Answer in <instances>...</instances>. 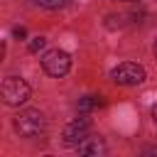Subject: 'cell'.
<instances>
[{"instance_id":"obj_1","label":"cell","mask_w":157,"mask_h":157,"mask_svg":"<svg viewBox=\"0 0 157 157\" xmlns=\"http://www.w3.org/2000/svg\"><path fill=\"white\" fill-rule=\"evenodd\" d=\"M15 130L27 140H37L47 132V120L39 110H22L15 115Z\"/></svg>"},{"instance_id":"obj_2","label":"cell","mask_w":157,"mask_h":157,"mask_svg":"<svg viewBox=\"0 0 157 157\" xmlns=\"http://www.w3.org/2000/svg\"><path fill=\"white\" fill-rule=\"evenodd\" d=\"M42 69H44L49 76L61 78V76H66L69 69H71V56H69L64 49H49V52L42 56Z\"/></svg>"},{"instance_id":"obj_3","label":"cell","mask_w":157,"mask_h":157,"mask_svg":"<svg viewBox=\"0 0 157 157\" xmlns=\"http://www.w3.org/2000/svg\"><path fill=\"white\" fill-rule=\"evenodd\" d=\"M0 93H2V101L7 105H22V103L29 101V86L22 78H17V76H7L2 81Z\"/></svg>"},{"instance_id":"obj_4","label":"cell","mask_w":157,"mask_h":157,"mask_svg":"<svg viewBox=\"0 0 157 157\" xmlns=\"http://www.w3.org/2000/svg\"><path fill=\"white\" fill-rule=\"evenodd\" d=\"M110 78L118 83V86H137L145 81V69L140 64H132V61H125V64H118L113 71H110Z\"/></svg>"},{"instance_id":"obj_5","label":"cell","mask_w":157,"mask_h":157,"mask_svg":"<svg viewBox=\"0 0 157 157\" xmlns=\"http://www.w3.org/2000/svg\"><path fill=\"white\" fill-rule=\"evenodd\" d=\"M88 128H91L88 118H86V115H81V118L71 120V123L64 128L61 137H64V142H66V145H71V147H78V145H81V142L88 137Z\"/></svg>"},{"instance_id":"obj_6","label":"cell","mask_w":157,"mask_h":157,"mask_svg":"<svg viewBox=\"0 0 157 157\" xmlns=\"http://www.w3.org/2000/svg\"><path fill=\"white\" fill-rule=\"evenodd\" d=\"M76 150H78V155H96L98 157V155H105V142L101 137H86Z\"/></svg>"},{"instance_id":"obj_7","label":"cell","mask_w":157,"mask_h":157,"mask_svg":"<svg viewBox=\"0 0 157 157\" xmlns=\"http://www.w3.org/2000/svg\"><path fill=\"white\" fill-rule=\"evenodd\" d=\"M101 105H103V98H101V96H86V98H81V103H78L81 110H91V108H101Z\"/></svg>"},{"instance_id":"obj_8","label":"cell","mask_w":157,"mask_h":157,"mask_svg":"<svg viewBox=\"0 0 157 157\" xmlns=\"http://www.w3.org/2000/svg\"><path fill=\"white\" fill-rule=\"evenodd\" d=\"M39 7H47V10H59V7H64L69 0H34Z\"/></svg>"},{"instance_id":"obj_9","label":"cell","mask_w":157,"mask_h":157,"mask_svg":"<svg viewBox=\"0 0 157 157\" xmlns=\"http://www.w3.org/2000/svg\"><path fill=\"white\" fill-rule=\"evenodd\" d=\"M44 44H47L44 37H34V39L29 42V52H39V49H44Z\"/></svg>"},{"instance_id":"obj_10","label":"cell","mask_w":157,"mask_h":157,"mask_svg":"<svg viewBox=\"0 0 157 157\" xmlns=\"http://www.w3.org/2000/svg\"><path fill=\"white\" fill-rule=\"evenodd\" d=\"M12 34H15L17 39H25V37H27V29H25V27H15V29H12Z\"/></svg>"},{"instance_id":"obj_11","label":"cell","mask_w":157,"mask_h":157,"mask_svg":"<svg viewBox=\"0 0 157 157\" xmlns=\"http://www.w3.org/2000/svg\"><path fill=\"white\" fill-rule=\"evenodd\" d=\"M152 118H155V125H157V105L152 108Z\"/></svg>"},{"instance_id":"obj_12","label":"cell","mask_w":157,"mask_h":157,"mask_svg":"<svg viewBox=\"0 0 157 157\" xmlns=\"http://www.w3.org/2000/svg\"><path fill=\"white\" fill-rule=\"evenodd\" d=\"M155 56H157V42H155Z\"/></svg>"},{"instance_id":"obj_13","label":"cell","mask_w":157,"mask_h":157,"mask_svg":"<svg viewBox=\"0 0 157 157\" xmlns=\"http://www.w3.org/2000/svg\"><path fill=\"white\" fill-rule=\"evenodd\" d=\"M120 2H132V0H120Z\"/></svg>"}]
</instances>
